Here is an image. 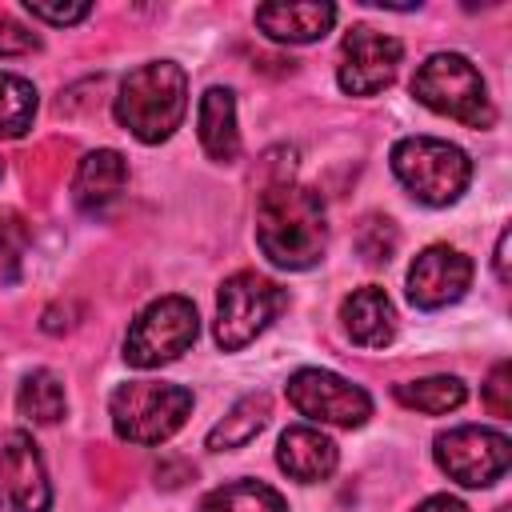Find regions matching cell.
<instances>
[{
    "label": "cell",
    "mask_w": 512,
    "mask_h": 512,
    "mask_svg": "<svg viewBox=\"0 0 512 512\" xmlns=\"http://www.w3.org/2000/svg\"><path fill=\"white\" fill-rule=\"evenodd\" d=\"M256 244L276 268H292V272L312 268L328 244L320 192L288 180L264 188L256 204Z\"/></svg>",
    "instance_id": "1"
},
{
    "label": "cell",
    "mask_w": 512,
    "mask_h": 512,
    "mask_svg": "<svg viewBox=\"0 0 512 512\" xmlns=\"http://www.w3.org/2000/svg\"><path fill=\"white\" fill-rule=\"evenodd\" d=\"M112 112H116L120 128H128L144 144L168 140L180 128L184 112H188V76H184V68L172 64V60L140 64L136 72L124 76Z\"/></svg>",
    "instance_id": "2"
},
{
    "label": "cell",
    "mask_w": 512,
    "mask_h": 512,
    "mask_svg": "<svg viewBox=\"0 0 512 512\" xmlns=\"http://www.w3.org/2000/svg\"><path fill=\"white\" fill-rule=\"evenodd\" d=\"M412 96L448 116V120H460L468 128H488L496 120V108L488 100V88H484V76L476 72V64L460 52H436L428 56L416 76H412Z\"/></svg>",
    "instance_id": "3"
},
{
    "label": "cell",
    "mask_w": 512,
    "mask_h": 512,
    "mask_svg": "<svg viewBox=\"0 0 512 512\" xmlns=\"http://www.w3.org/2000/svg\"><path fill=\"white\" fill-rule=\"evenodd\" d=\"M392 172L396 180L432 208H444L452 200H460V192L472 180V160L464 156V148L436 140V136H404L392 148Z\"/></svg>",
    "instance_id": "4"
},
{
    "label": "cell",
    "mask_w": 512,
    "mask_h": 512,
    "mask_svg": "<svg viewBox=\"0 0 512 512\" xmlns=\"http://www.w3.org/2000/svg\"><path fill=\"white\" fill-rule=\"evenodd\" d=\"M108 412H112V428L120 440L160 444L188 420L192 392L180 384H160V380H132L112 392Z\"/></svg>",
    "instance_id": "5"
},
{
    "label": "cell",
    "mask_w": 512,
    "mask_h": 512,
    "mask_svg": "<svg viewBox=\"0 0 512 512\" xmlns=\"http://www.w3.org/2000/svg\"><path fill=\"white\" fill-rule=\"evenodd\" d=\"M288 304V292L260 272H236L220 284L216 296V344L224 352H240L252 344Z\"/></svg>",
    "instance_id": "6"
},
{
    "label": "cell",
    "mask_w": 512,
    "mask_h": 512,
    "mask_svg": "<svg viewBox=\"0 0 512 512\" xmlns=\"http://www.w3.org/2000/svg\"><path fill=\"white\" fill-rule=\"evenodd\" d=\"M196 332H200L196 304L188 296H160L132 320L124 340V360L132 368H160L180 352H188Z\"/></svg>",
    "instance_id": "7"
},
{
    "label": "cell",
    "mask_w": 512,
    "mask_h": 512,
    "mask_svg": "<svg viewBox=\"0 0 512 512\" xmlns=\"http://www.w3.org/2000/svg\"><path fill=\"white\" fill-rule=\"evenodd\" d=\"M436 464L464 488H488L508 472L512 440L496 428L460 424L436 436Z\"/></svg>",
    "instance_id": "8"
},
{
    "label": "cell",
    "mask_w": 512,
    "mask_h": 512,
    "mask_svg": "<svg viewBox=\"0 0 512 512\" xmlns=\"http://www.w3.org/2000/svg\"><path fill=\"white\" fill-rule=\"evenodd\" d=\"M288 400L300 416L316 424H336V428H360L372 416V400L360 384L324 372V368H300L288 376Z\"/></svg>",
    "instance_id": "9"
},
{
    "label": "cell",
    "mask_w": 512,
    "mask_h": 512,
    "mask_svg": "<svg viewBox=\"0 0 512 512\" xmlns=\"http://www.w3.org/2000/svg\"><path fill=\"white\" fill-rule=\"evenodd\" d=\"M400 40L396 36H384L368 24H356L344 44H340V88L348 96H372L380 88H388L396 80V68H400Z\"/></svg>",
    "instance_id": "10"
},
{
    "label": "cell",
    "mask_w": 512,
    "mask_h": 512,
    "mask_svg": "<svg viewBox=\"0 0 512 512\" xmlns=\"http://www.w3.org/2000/svg\"><path fill=\"white\" fill-rule=\"evenodd\" d=\"M0 508L4 512H48L52 508L44 460L28 432H0Z\"/></svg>",
    "instance_id": "11"
},
{
    "label": "cell",
    "mask_w": 512,
    "mask_h": 512,
    "mask_svg": "<svg viewBox=\"0 0 512 512\" xmlns=\"http://www.w3.org/2000/svg\"><path fill=\"white\" fill-rule=\"evenodd\" d=\"M472 284V260L448 244L424 248L408 268V300L416 308H448Z\"/></svg>",
    "instance_id": "12"
},
{
    "label": "cell",
    "mask_w": 512,
    "mask_h": 512,
    "mask_svg": "<svg viewBox=\"0 0 512 512\" xmlns=\"http://www.w3.org/2000/svg\"><path fill=\"white\" fill-rule=\"evenodd\" d=\"M128 184V164L116 148H96L80 160L76 176H72V200L84 216H104L120 192Z\"/></svg>",
    "instance_id": "13"
},
{
    "label": "cell",
    "mask_w": 512,
    "mask_h": 512,
    "mask_svg": "<svg viewBox=\"0 0 512 512\" xmlns=\"http://www.w3.org/2000/svg\"><path fill=\"white\" fill-rule=\"evenodd\" d=\"M336 460H340L336 444H332L320 428H312V424L288 428V432L280 436V444H276V464H280L292 480H300V484L328 480V476L336 472Z\"/></svg>",
    "instance_id": "14"
},
{
    "label": "cell",
    "mask_w": 512,
    "mask_h": 512,
    "mask_svg": "<svg viewBox=\"0 0 512 512\" xmlns=\"http://www.w3.org/2000/svg\"><path fill=\"white\" fill-rule=\"evenodd\" d=\"M340 320H344V332L352 336V344H360V348H384L396 336V308H392L388 292L376 284L356 288L340 304Z\"/></svg>",
    "instance_id": "15"
},
{
    "label": "cell",
    "mask_w": 512,
    "mask_h": 512,
    "mask_svg": "<svg viewBox=\"0 0 512 512\" xmlns=\"http://www.w3.org/2000/svg\"><path fill=\"white\" fill-rule=\"evenodd\" d=\"M256 24L272 36V40H284V44H312L320 40L332 24H336V8L332 4H316V0H304V4H260L256 8Z\"/></svg>",
    "instance_id": "16"
},
{
    "label": "cell",
    "mask_w": 512,
    "mask_h": 512,
    "mask_svg": "<svg viewBox=\"0 0 512 512\" xmlns=\"http://www.w3.org/2000/svg\"><path fill=\"white\" fill-rule=\"evenodd\" d=\"M200 144L216 164H232L240 156V132H236V96L228 88H208L196 108Z\"/></svg>",
    "instance_id": "17"
},
{
    "label": "cell",
    "mask_w": 512,
    "mask_h": 512,
    "mask_svg": "<svg viewBox=\"0 0 512 512\" xmlns=\"http://www.w3.org/2000/svg\"><path fill=\"white\" fill-rule=\"evenodd\" d=\"M268 412H272L268 392H252V396L236 400L232 412H228L220 424H212V432H208V448H212V452L244 448V444L256 440V432L268 424Z\"/></svg>",
    "instance_id": "18"
},
{
    "label": "cell",
    "mask_w": 512,
    "mask_h": 512,
    "mask_svg": "<svg viewBox=\"0 0 512 512\" xmlns=\"http://www.w3.org/2000/svg\"><path fill=\"white\" fill-rule=\"evenodd\" d=\"M16 408H20V416L32 420V424H56V420H64L68 396H64L60 376L48 372V368L28 372L24 384H20V392H16Z\"/></svg>",
    "instance_id": "19"
},
{
    "label": "cell",
    "mask_w": 512,
    "mask_h": 512,
    "mask_svg": "<svg viewBox=\"0 0 512 512\" xmlns=\"http://www.w3.org/2000/svg\"><path fill=\"white\" fill-rule=\"evenodd\" d=\"M200 512H288L284 496L260 480H236L224 488H212L200 500Z\"/></svg>",
    "instance_id": "20"
},
{
    "label": "cell",
    "mask_w": 512,
    "mask_h": 512,
    "mask_svg": "<svg viewBox=\"0 0 512 512\" xmlns=\"http://www.w3.org/2000/svg\"><path fill=\"white\" fill-rule=\"evenodd\" d=\"M464 384L456 376H424V380H408V384H396V400L404 408H416V412H428V416H440V412H452L464 404Z\"/></svg>",
    "instance_id": "21"
},
{
    "label": "cell",
    "mask_w": 512,
    "mask_h": 512,
    "mask_svg": "<svg viewBox=\"0 0 512 512\" xmlns=\"http://www.w3.org/2000/svg\"><path fill=\"white\" fill-rule=\"evenodd\" d=\"M36 88L16 72H0V140H16L32 128Z\"/></svg>",
    "instance_id": "22"
},
{
    "label": "cell",
    "mask_w": 512,
    "mask_h": 512,
    "mask_svg": "<svg viewBox=\"0 0 512 512\" xmlns=\"http://www.w3.org/2000/svg\"><path fill=\"white\" fill-rule=\"evenodd\" d=\"M356 244H360V256H364L368 264H384V260L396 252V228H392V220L368 216V220L360 224Z\"/></svg>",
    "instance_id": "23"
},
{
    "label": "cell",
    "mask_w": 512,
    "mask_h": 512,
    "mask_svg": "<svg viewBox=\"0 0 512 512\" xmlns=\"http://www.w3.org/2000/svg\"><path fill=\"white\" fill-rule=\"evenodd\" d=\"M484 404H488L492 416H512V368H508V360H500V364L488 372Z\"/></svg>",
    "instance_id": "24"
},
{
    "label": "cell",
    "mask_w": 512,
    "mask_h": 512,
    "mask_svg": "<svg viewBox=\"0 0 512 512\" xmlns=\"http://www.w3.org/2000/svg\"><path fill=\"white\" fill-rule=\"evenodd\" d=\"M36 48H40V36L32 28H24L12 16H0V60H8V56H32Z\"/></svg>",
    "instance_id": "25"
},
{
    "label": "cell",
    "mask_w": 512,
    "mask_h": 512,
    "mask_svg": "<svg viewBox=\"0 0 512 512\" xmlns=\"http://www.w3.org/2000/svg\"><path fill=\"white\" fill-rule=\"evenodd\" d=\"M24 4L44 24H76V20H84L92 12L88 4H48V0H24Z\"/></svg>",
    "instance_id": "26"
},
{
    "label": "cell",
    "mask_w": 512,
    "mask_h": 512,
    "mask_svg": "<svg viewBox=\"0 0 512 512\" xmlns=\"http://www.w3.org/2000/svg\"><path fill=\"white\" fill-rule=\"evenodd\" d=\"M24 244H28L24 220H20L16 212H4V216H0V252H4L8 260H16V256L24 252Z\"/></svg>",
    "instance_id": "27"
},
{
    "label": "cell",
    "mask_w": 512,
    "mask_h": 512,
    "mask_svg": "<svg viewBox=\"0 0 512 512\" xmlns=\"http://www.w3.org/2000/svg\"><path fill=\"white\" fill-rule=\"evenodd\" d=\"M416 512H468V508H464L456 496H428Z\"/></svg>",
    "instance_id": "28"
},
{
    "label": "cell",
    "mask_w": 512,
    "mask_h": 512,
    "mask_svg": "<svg viewBox=\"0 0 512 512\" xmlns=\"http://www.w3.org/2000/svg\"><path fill=\"white\" fill-rule=\"evenodd\" d=\"M496 280L508 284V228H504L500 240H496Z\"/></svg>",
    "instance_id": "29"
},
{
    "label": "cell",
    "mask_w": 512,
    "mask_h": 512,
    "mask_svg": "<svg viewBox=\"0 0 512 512\" xmlns=\"http://www.w3.org/2000/svg\"><path fill=\"white\" fill-rule=\"evenodd\" d=\"M0 172H4V164H0Z\"/></svg>",
    "instance_id": "30"
}]
</instances>
